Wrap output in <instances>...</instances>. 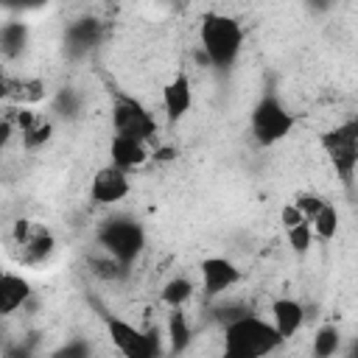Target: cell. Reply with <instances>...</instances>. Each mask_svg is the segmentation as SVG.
<instances>
[{
	"instance_id": "11",
	"label": "cell",
	"mask_w": 358,
	"mask_h": 358,
	"mask_svg": "<svg viewBox=\"0 0 358 358\" xmlns=\"http://www.w3.org/2000/svg\"><path fill=\"white\" fill-rule=\"evenodd\" d=\"M193 106V81L187 73H176L165 87H162V112L165 123L176 126Z\"/></svg>"
},
{
	"instance_id": "24",
	"label": "cell",
	"mask_w": 358,
	"mask_h": 358,
	"mask_svg": "<svg viewBox=\"0 0 358 358\" xmlns=\"http://www.w3.org/2000/svg\"><path fill=\"white\" fill-rule=\"evenodd\" d=\"M285 238H288V246L296 252V255H305L310 246H313V227H310V221H299L296 227H291V229H285Z\"/></svg>"
},
{
	"instance_id": "7",
	"label": "cell",
	"mask_w": 358,
	"mask_h": 358,
	"mask_svg": "<svg viewBox=\"0 0 358 358\" xmlns=\"http://www.w3.org/2000/svg\"><path fill=\"white\" fill-rule=\"evenodd\" d=\"M101 319L106 324V333L112 338V347L126 358H154L162 352L159 347V330H143L115 313L101 310Z\"/></svg>"
},
{
	"instance_id": "23",
	"label": "cell",
	"mask_w": 358,
	"mask_h": 358,
	"mask_svg": "<svg viewBox=\"0 0 358 358\" xmlns=\"http://www.w3.org/2000/svg\"><path fill=\"white\" fill-rule=\"evenodd\" d=\"M341 347V333L336 324H322L316 333H313V344H310V352L316 358H330L336 355Z\"/></svg>"
},
{
	"instance_id": "27",
	"label": "cell",
	"mask_w": 358,
	"mask_h": 358,
	"mask_svg": "<svg viewBox=\"0 0 358 358\" xmlns=\"http://www.w3.org/2000/svg\"><path fill=\"white\" fill-rule=\"evenodd\" d=\"M299 221H308V218L302 215V210H299L294 201H288V204L280 207V224H282V229H291V227H296Z\"/></svg>"
},
{
	"instance_id": "32",
	"label": "cell",
	"mask_w": 358,
	"mask_h": 358,
	"mask_svg": "<svg viewBox=\"0 0 358 358\" xmlns=\"http://www.w3.org/2000/svg\"><path fill=\"white\" fill-rule=\"evenodd\" d=\"M352 352H358V344H355V347H352Z\"/></svg>"
},
{
	"instance_id": "20",
	"label": "cell",
	"mask_w": 358,
	"mask_h": 358,
	"mask_svg": "<svg viewBox=\"0 0 358 358\" xmlns=\"http://www.w3.org/2000/svg\"><path fill=\"white\" fill-rule=\"evenodd\" d=\"M50 137H53V120L45 117L42 112L36 115V120H34L28 129L20 131V143H22L25 151H36V148H42Z\"/></svg>"
},
{
	"instance_id": "9",
	"label": "cell",
	"mask_w": 358,
	"mask_h": 358,
	"mask_svg": "<svg viewBox=\"0 0 358 358\" xmlns=\"http://www.w3.org/2000/svg\"><path fill=\"white\" fill-rule=\"evenodd\" d=\"M129 190H131L129 171H123V168H117L112 162L103 165V168H98L92 173V179H90V199L95 204H101V207L123 201L129 196Z\"/></svg>"
},
{
	"instance_id": "25",
	"label": "cell",
	"mask_w": 358,
	"mask_h": 358,
	"mask_svg": "<svg viewBox=\"0 0 358 358\" xmlns=\"http://www.w3.org/2000/svg\"><path fill=\"white\" fill-rule=\"evenodd\" d=\"M53 112L59 117H78L81 112V98L73 92V90H62L56 98H53Z\"/></svg>"
},
{
	"instance_id": "22",
	"label": "cell",
	"mask_w": 358,
	"mask_h": 358,
	"mask_svg": "<svg viewBox=\"0 0 358 358\" xmlns=\"http://www.w3.org/2000/svg\"><path fill=\"white\" fill-rule=\"evenodd\" d=\"M310 227H313V235L319 241H333L336 232H338V207L333 201H324V207L310 218Z\"/></svg>"
},
{
	"instance_id": "2",
	"label": "cell",
	"mask_w": 358,
	"mask_h": 358,
	"mask_svg": "<svg viewBox=\"0 0 358 358\" xmlns=\"http://www.w3.org/2000/svg\"><path fill=\"white\" fill-rule=\"evenodd\" d=\"M199 45L204 53V62L215 70H229L241 50H243V28L235 17L221 14V11H207L201 14L199 25Z\"/></svg>"
},
{
	"instance_id": "14",
	"label": "cell",
	"mask_w": 358,
	"mask_h": 358,
	"mask_svg": "<svg viewBox=\"0 0 358 358\" xmlns=\"http://www.w3.org/2000/svg\"><path fill=\"white\" fill-rule=\"evenodd\" d=\"M271 322L280 330V336L288 341L305 324V308H302V302L294 299V296H277L271 302Z\"/></svg>"
},
{
	"instance_id": "21",
	"label": "cell",
	"mask_w": 358,
	"mask_h": 358,
	"mask_svg": "<svg viewBox=\"0 0 358 358\" xmlns=\"http://www.w3.org/2000/svg\"><path fill=\"white\" fill-rule=\"evenodd\" d=\"M90 268H92V274L98 277V280H103V282H117V280H123L126 274H129V266H123L120 260H115L109 252H103L101 249V255H95V257H90Z\"/></svg>"
},
{
	"instance_id": "29",
	"label": "cell",
	"mask_w": 358,
	"mask_h": 358,
	"mask_svg": "<svg viewBox=\"0 0 358 358\" xmlns=\"http://www.w3.org/2000/svg\"><path fill=\"white\" fill-rule=\"evenodd\" d=\"M87 352H90V344H81V341H78V344H64V347H62V350H59L56 355H67V358H81V355H87Z\"/></svg>"
},
{
	"instance_id": "10",
	"label": "cell",
	"mask_w": 358,
	"mask_h": 358,
	"mask_svg": "<svg viewBox=\"0 0 358 358\" xmlns=\"http://www.w3.org/2000/svg\"><path fill=\"white\" fill-rule=\"evenodd\" d=\"M199 277H201V291L207 299L224 296L232 285L241 282V268L229 257H204L199 263Z\"/></svg>"
},
{
	"instance_id": "8",
	"label": "cell",
	"mask_w": 358,
	"mask_h": 358,
	"mask_svg": "<svg viewBox=\"0 0 358 358\" xmlns=\"http://www.w3.org/2000/svg\"><path fill=\"white\" fill-rule=\"evenodd\" d=\"M109 123H112V131L115 134H123V137H134V140H143V143H151L157 137V120H154V115L137 98L123 95V92H117L112 98Z\"/></svg>"
},
{
	"instance_id": "3",
	"label": "cell",
	"mask_w": 358,
	"mask_h": 358,
	"mask_svg": "<svg viewBox=\"0 0 358 358\" xmlns=\"http://www.w3.org/2000/svg\"><path fill=\"white\" fill-rule=\"evenodd\" d=\"M319 145L344 190H352V179L358 171V117H347L324 129L319 134Z\"/></svg>"
},
{
	"instance_id": "6",
	"label": "cell",
	"mask_w": 358,
	"mask_h": 358,
	"mask_svg": "<svg viewBox=\"0 0 358 358\" xmlns=\"http://www.w3.org/2000/svg\"><path fill=\"white\" fill-rule=\"evenodd\" d=\"M8 241H11V255L20 266L25 268H39L45 266L53 252H56V238L53 232L45 227V224H36V221H28V218H20L14 221L11 232H8Z\"/></svg>"
},
{
	"instance_id": "17",
	"label": "cell",
	"mask_w": 358,
	"mask_h": 358,
	"mask_svg": "<svg viewBox=\"0 0 358 358\" xmlns=\"http://www.w3.org/2000/svg\"><path fill=\"white\" fill-rule=\"evenodd\" d=\"M28 36H31V31H28V22L25 20H8V22H3V28H0V50H3V59L11 62V59L22 56L25 48H28Z\"/></svg>"
},
{
	"instance_id": "31",
	"label": "cell",
	"mask_w": 358,
	"mask_h": 358,
	"mask_svg": "<svg viewBox=\"0 0 358 358\" xmlns=\"http://www.w3.org/2000/svg\"><path fill=\"white\" fill-rule=\"evenodd\" d=\"M154 159H159V162L173 159V148H157V151H154Z\"/></svg>"
},
{
	"instance_id": "16",
	"label": "cell",
	"mask_w": 358,
	"mask_h": 358,
	"mask_svg": "<svg viewBox=\"0 0 358 358\" xmlns=\"http://www.w3.org/2000/svg\"><path fill=\"white\" fill-rule=\"evenodd\" d=\"M28 296H31V282L22 274L6 268L0 274V313L3 316L17 313L28 302Z\"/></svg>"
},
{
	"instance_id": "33",
	"label": "cell",
	"mask_w": 358,
	"mask_h": 358,
	"mask_svg": "<svg viewBox=\"0 0 358 358\" xmlns=\"http://www.w3.org/2000/svg\"><path fill=\"white\" fill-rule=\"evenodd\" d=\"M109 3H117V0H109Z\"/></svg>"
},
{
	"instance_id": "1",
	"label": "cell",
	"mask_w": 358,
	"mask_h": 358,
	"mask_svg": "<svg viewBox=\"0 0 358 358\" xmlns=\"http://www.w3.org/2000/svg\"><path fill=\"white\" fill-rule=\"evenodd\" d=\"M224 336V355L227 358H260L268 352H277L285 338L274 327V322L255 316V313H241L221 327Z\"/></svg>"
},
{
	"instance_id": "12",
	"label": "cell",
	"mask_w": 358,
	"mask_h": 358,
	"mask_svg": "<svg viewBox=\"0 0 358 358\" xmlns=\"http://www.w3.org/2000/svg\"><path fill=\"white\" fill-rule=\"evenodd\" d=\"M103 36V25L95 20V17H78L67 25L64 31V45H67V53L70 56H87Z\"/></svg>"
},
{
	"instance_id": "28",
	"label": "cell",
	"mask_w": 358,
	"mask_h": 358,
	"mask_svg": "<svg viewBox=\"0 0 358 358\" xmlns=\"http://www.w3.org/2000/svg\"><path fill=\"white\" fill-rule=\"evenodd\" d=\"M50 0H3V6L8 11H39L45 8Z\"/></svg>"
},
{
	"instance_id": "4",
	"label": "cell",
	"mask_w": 358,
	"mask_h": 358,
	"mask_svg": "<svg viewBox=\"0 0 358 358\" xmlns=\"http://www.w3.org/2000/svg\"><path fill=\"white\" fill-rule=\"evenodd\" d=\"M249 131L260 148H271L294 131V112L274 92H266L249 112Z\"/></svg>"
},
{
	"instance_id": "30",
	"label": "cell",
	"mask_w": 358,
	"mask_h": 358,
	"mask_svg": "<svg viewBox=\"0 0 358 358\" xmlns=\"http://www.w3.org/2000/svg\"><path fill=\"white\" fill-rule=\"evenodd\" d=\"M305 3H308V8H313V11H327V8L336 6V0H305Z\"/></svg>"
},
{
	"instance_id": "15",
	"label": "cell",
	"mask_w": 358,
	"mask_h": 358,
	"mask_svg": "<svg viewBox=\"0 0 358 358\" xmlns=\"http://www.w3.org/2000/svg\"><path fill=\"white\" fill-rule=\"evenodd\" d=\"M109 157H112V165H117L123 171H134V168L148 162V143L134 140V137H123V134H112Z\"/></svg>"
},
{
	"instance_id": "18",
	"label": "cell",
	"mask_w": 358,
	"mask_h": 358,
	"mask_svg": "<svg viewBox=\"0 0 358 358\" xmlns=\"http://www.w3.org/2000/svg\"><path fill=\"white\" fill-rule=\"evenodd\" d=\"M165 333H168V350L171 352H185L187 344H190V322H187V313L182 308H171L168 313V322H165Z\"/></svg>"
},
{
	"instance_id": "5",
	"label": "cell",
	"mask_w": 358,
	"mask_h": 358,
	"mask_svg": "<svg viewBox=\"0 0 358 358\" xmlns=\"http://www.w3.org/2000/svg\"><path fill=\"white\" fill-rule=\"evenodd\" d=\"M95 241L115 260H120L123 266H131L145 249V229L140 221L129 215H112L101 221V227L95 229Z\"/></svg>"
},
{
	"instance_id": "13",
	"label": "cell",
	"mask_w": 358,
	"mask_h": 358,
	"mask_svg": "<svg viewBox=\"0 0 358 358\" xmlns=\"http://www.w3.org/2000/svg\"><path fill=\"white\" fill-rule=\"evenodd\" d=\"M48 95L45 81L36 76H11L3 73V98L17 106H34Z\"/></svg>"
},
{
	"instance_id": "26",
	"label": "cell",
	"mask_w": 358,
	"mask_h": 358,
	"mask_svg": "<svg viewBox=\"0 0 358 358\" xmlns=\"http://www.w3.org/2000/svg\"><path fill=\"white\" fill-rule=\"evenodd\" d=\"M324 201H327V199H322L319 193H299V196L294 199V204L302 210V215H305L308 221H310V218L324 207Z\"/></svg>"
},
{
	"instance_id": "19",
	"label": "cell",
	"mask_w": 358,
	"mask_h": 358,
	"mask_svg": "<svg viewBox=\"0 0 358 358\" xmlns=\"http://www.w3.org/2000/svg\"><path fill=\"white\" fill-rule=\"evenodd\" d=\"M193 294H196V285L187 280V277H171L165 285H162V294H159V299H162V305H168V308H185L190 299H193Z\"/></svg>"
}]
</instances>
